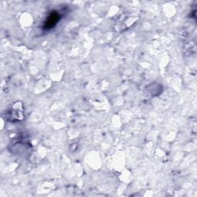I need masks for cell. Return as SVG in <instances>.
<instances>
[{"instance_id":"6da1fadb","label":"cell","mask_w":197,"mask_h":197,"mask_svg":"<svg viewBox=\"0 0 197 197\" xmlns=\"http://www.w3.org/2000/svg\"><path fill=\"white\" fill-rule=\"evenodd\" d=\"M58 19H59V16H57V14L56 13L52 14L50 17H49V21L46 22V25L50 28L52 26H53V25L56 24V20H57Z\"/></svg>"}]
</instances>
